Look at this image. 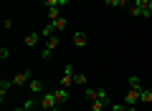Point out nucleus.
<instances>
[{
  "label": "nucleus",
  "instance_id": "nucleus-1",
  "mask_svg": "<svg viewBox=\"0 0 152 111\" xmlns=\"http://www.w3.org/2000/svg\"><path fill=\"white\" fill-rule=\"evenodd\" d=\"M129 15H134V18H150L152 15V0H134V5L129 8Z\"/></svg>",
  "mask_w": 152,
  "mask_h": 111
},
{
  "label": "nucleus",
  "instance_id": "nucleus-2",
  "mask_svg": "<svg viewBox=\"0 0 152 111\" xmlns=\"http://www.w3.org/2000/svg\"><path fill=\"white\" fill-rule=\"evenodd\" d=\"M58 48V36H51V38H46V48L41 51V58L43 61H48L51 56H53V51Z\"/></svg>",
  "mask_w": 152,
  "mask_h": 111
},
{
  "label": "nucleus",
  "instance_id": "nucleus-3",
  "mask_svg": "<svg viewBox=\"0 0 152 111\" xmlns=\"http://www.w3.org/2000/svg\"><path fill=\"white\" fill-rule=\"evenodd\" d=\"M38 106L43 111H51L53 106H58V101H56V96L53 94H46V96H41V101H38Z\"/></svg>",
  "mask_w": 152,
  "mask_h": 111
},
{
  "label": "nucleus",
  "instance_id": "nucleus-4",
  "mask_svg": "<svg viewBox=\"0 0 152 111\" xmlns=\"http://www.w3.org/2000/svg\"><path fill=\"white\" fill-rule=\"evenodd\" d=\"M74 83V66L66 63V71H64V78H61V89H69Z\"/></svg>",
  "mask_w": 152,
  "mask_h": 111
},
{
  "label": "nucleus",
  "instance_id": "nucleus-5",
  "mask_svg": "<svg viewBox=\"0 0 152 111\" xmlns=\"http://www.w3.org/2000/svg\"><path fill=\"white\" fill-rule=\"evenodd\" d=\"M31 71H23V73H15V76H13V86H26V83H31Z\"/></svg>",
  "mask_w": 152,
  "mask_h": 111
},
{
  "label": "nucleus",
  "instance_id": "nucleus-6",
  "mask_svg": "<svg viewBox=\"0 0 152 111\" xmlns=\"http://www.w3.org/2000/svg\"><path fill=\"white\" fill-rule=\"evenodd\" d=\"M137 101H140V91H137V89H129V91H127V96H124V104H127V106H134Z\"/></svg>",
  "mask_w": 152,
  "mask_h": 111
},
{
  "label": "nucleus",
  "instance_id": "nucleus-7",
  "mask_svg": "<svg viewBox=\"0 0 152 111\" xmlns=\"http://www.w3.org/2000/svg\"><path fill=\"white\" fill-rule=\"evenodd\" d=\"M46 18H48V23H56V20L61 18V8H58V5L48 8V13H46Z\"/></svg>",
  "mask_w": 152,
  "mask_h": 111
},
{
  "label": "nucleus",
  "instance_id": "nucleus-8",
  "mask_svg": "<svg viewBox=\"0 0 152 111\" xmlns=\"http://www.w3.org/2000/svg\"><path fill=\"white\" fill-rule=\"evenodd\" d=\"M74 43H76V48H84V46H86V33H84V30H76L74 33Z\"/></svg>",
  "mask_w": 152,
  "mask_h": 111
},
{
  "label": "nucleus",
  "instance_id": "nucleus-9",
  "mask_svg": "<svg viewBox=\"0 0 152 111\" xmlns=\"http://www.w3.org/2000/svg\"><path fill=\"white\" fill-rule=\"evenodd\" d=\"M53 96H56V101H58V104H66V101H69V89H56Z\"/></svg>",
  "mask_w": 152,
  "mask_h": 111
},
{
  "label": "nucleus",
  "instance_id": "nucleus-10",
  "mask_svg": "<svg viewBox=\"0 0 152 111\" xmlns=\"http://www.w3.org/2000/svg\"><path fill=\"white\" fill-rule=\"evenodd\" d=\"M28 91H31V94H41V91H43V81L33 78L31 83H28Z\"/></svg>",
  "mask_w": 152,
  "mask_h": 111
},
{
  "label": "nucleus",
  "instance_id": "nucleus-11",
  "mask_svg": "<svg viewBox=\"0 0 152 111\" xmlns=\"http://www.w3.org/2000/svg\"><path fill=\"white\" fill-rule=\"evenodd\" d=\"M38 38H41V33H31V36H26V48H36L38 46Z\"/></svg>",
  "mask_w": 152,
  "mask_h": 111
},
{
  "label": "nucleus",
  "instance_id": "nucleus-12",
  "mask_svg": "<svg viewBox=\"0 0 152 111\" xmlns=\"http://www.w3.org/2000/svg\"><path fill=\"white\" fill-rule=\"evenodd\" d=\"M10 86H13V81H8V78H3V81H0V99H3V101H5L8 89H10Z\"/></svg>",
  "mask_w": 152,
  "mask_h": 111
},
{
  "label": "nucleus",
  "instance_id": "nucleus-13",
  "mask_svg": "<svg viewBox=\"0 0 152 111\" xmlns=\"http://www.w3.org/2000/svg\"><path fill=\"white\" fill-rule=\"evenodd\" d=\"M56 23H48V25H43V30H41V36H46V38H51V36H56Z\"/></svg>",
  "mask_w": 152,
  "mask_h": 111
},
{
  "label": "nucleus",
  "instance_id": "nucleus-14",
  "mask_svg": "<svg viewBox=\"0 0 152 111\" xmlns=\"http://www.w3.org/2000/svg\"><path fill=\"white\" fill-rule=\"evenodd\" d=\"M140 101H142V104H150V101H152V86L140 91Z\"/></svg>",
  "mask_w": 152,
  "mask_h": 111
},
{
  "label": "nucleus",
  "instance_id": "nucleus-15",
  "mask_svg": "<svg viewBox=\"0 0 152 111\" xmlns=\"http://www.w3.org/2000/svg\"><path fill=\"white\" fill-rule=\"evenodd\" d=\"M96 99H99V101H104V104H109V106H112V99H109V94H107L104 89H96ZM96 99H94V101H96Z\"/></svg>",
  "mask_w": 152,
  "mask_h": 111
},
{
  "label": "nucleus",
  "instance_id": "nucleus-16",
  "mask_svg": "<svg viewBox=\"0 0 152 111\" xmlns=\"http://www.w3.org/2000/svg\"><path fill=\"white\" fill-rule=\"evenodd\" d=\"M43 5H46V8H53V5L66 8V5H69V0H43Z\"/></svg>",
  "mask_w": 152,
  "mask_h": 111
},
{
  "label": "nucleus",
  "instance_id": "nucleus-17",
  "mask_svg": "<svg viewBox=\"0 0 152 111\" xmlns=\"http://www.w3.org/2000/svg\"><path fill=\"white\" fill-rule=\"evenodd\" d=\"M129 89L142 91V81H140V76H129Z\"/></svg>",
  "mask_w": 152,
  "mask_h": 111
},
{
  "label": "nucleus",
  "instance_id": "nucleus-18",
  "mask_svg": "<svg viewBox=\"0 0 152 111\" xmlns=\"http://www.w3.org/2000/svg\"><path fill=\"white\" fill-rule=\"evenodd\" d=\"M104 3L112 8H127V0H104Z\"/></svg>",
  "mask_w": 152,
  "mask_h": 111
},
{
  "label": "nucleus",
  "instance_id": "nucleus-19",
  "mask_svg": "<svg viewBox=\"0 0 152 111\" xmlns=\"http://www.w3.org/2000/svg\"><path fill=\"white\" fill-rule=\"evenodd\" d=\"M107 106H109V104H104V101H99V99H96V101H91V111H104Z\"/></svg>",
  "mask_w": 152,
  "mask_h": 111
},
{
  "label": "nucleus",
  "instance_id": "nucleus-20",
  "mask_svg": "<svg viewBox=\"0 0 152 111\" xmlns=\"http://www.w3.org/2000/svg\"><path fill=\"white\" fill-rule=\"evenodd\" d=\"M74 83H79V86H86V73H74Z\"/></svg>",
  "mask_w": 152,
  "mask_h": 111
},
{
  "label": "nucleus",
  "instance_id": "nucleus-21",
  "mask_svg": "<svg viewBox=\"0 0 152 111\" xmlns=\"http://www.w3.org/2000/svg\"><path fill=\"white\" fill-rule=\"evenodd\" d=\"M64 28H66V18H64V15H61V18H58V20H56V30H64Z\"/></svg>",
  "mask_w": 152,
  "mask_h": 111
},
{
  "label": "nucleus",
  "instance_id": "nucleus-22",
  "mask_svg": "<svg viewBox=\"0 0 152 111\" xmlns=\"http://www.w3.org/2000/svg\"><path fill=\"white\" fill-rule=\"evenodd\" d=\"M0 58H3V61H8V58H10V51H8V48H5V46L0 48Z\"/></svg>",
  "mask_w": 152,
  "mask_h": 111
},
{
  "label": "nucleus",
  "instance_id": "nucleus-23",
  "mask_svg": "<svg viewBox=\"0 0 152 111\" xmlns=\"http://www.w3.org/2000/svg\"><path fill=\"white\" fill-rule=\"evenodd\" d=\"M112 111H127V104H112Z\"/></svg>",
  "mask_w": 152,
  "mask_h": 111
},
{
  "label": "nucleus",
  "instance_id": "nucleus-24",
  "mask_svg": "<svg viewBox=\"0 0 152 111\" xmlns=\"http://www.w3.org/2000/svg\"><path fill=\"white\" fill-rule=\"evenodd\" d=\"M127 111H140V109H137V106H127Z\"/></svg>",
  "mask_w": 152,
  "mask_h": 111
},
{
  "label": "nucleus",
  "instance_id": "nucleus-25",
  "mask_svg": "<svg viewBox=\"0 0 152 111\" xmlns=\"http://www.w3.org/2000/svg\"><path fill=\"white\" fill-rule=\"evenodd\" d=\"M13 111H28V109H26V106H20V109H13Z\"/></svg>",
  "mask_w": 152,
  "mask_h": 111
},
{
  "label": "nucleus",
  "instance_id": "nucleus-26",
  "mask_svg": "<svg viewBox=\"0 0 152 111\" xmlns=\"http://www.w3.org/2000/svg\"><path fill=\"white\" fill-rule=\"evenodd\" d=\"M51 111H61V106H53V109H51Z\"/></svg>",
  "mask_w": 152,
  "mask_h": 111
},
{
  "label": "nucleus",
  "instance_id": "nucleus-27",
  "mask_svg": "<svg viewBox=\"0 0 152 111\" xmlns=\"http://www.w3.org/2000/svg\"><path fill=\"white\" fill-rule=\"evenodd\" d=\"M33 111H36V109H33Z\"/></svg>",
  "mask_w": 152,
  "mask_h": 111
}]
</instances>
